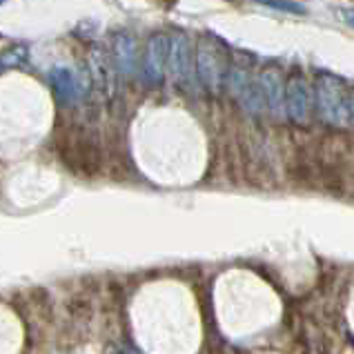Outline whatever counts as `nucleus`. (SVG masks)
Returning a JSON list of instances; mask_svg holds the SVG:
<instances>
[{
	"label": "nucleus",
	"instance_id": "8",
	"mask_svg": "<svg viewBox=\"0 0 354 354\" xmlns=\"http://www.w3.org/2000/svg\"><path fill=\"white\" fill-rule=\"evenodd\" d=\"M92 74H94V80L100 89V94H103L107 100H112L114 92H116V69H114L105 49H94L92 52Z\"/></svg>",
	"mask_w": 354,
	"mask_h": 354
},
{
	"label": "nucleus",
	"instance_id": "9",
	"mask_svg": "<svg viewBox=\"0 0 354 354\" xmlns=\"http://www.w3.org/2000/svg\"><path fill=\"white\" fill-rule=\"evenodd\" d=\"M114 67L125 76H131L136 69V40L127 32H120L114 38Z\"/></svg>",
	"mask_w": 354,
	"mask_h": 354
},
{
	"label": "nucleus",
	"instance_id": "10",
	"mask_svg": "<svg viewBox=\"0 0 354 354\" xmlns=\"http://www.w3.org/2000/svg\"><path fill=\"white\" fill-rule=\"evenodd\" d=\"M49 83H52L54 92L63 105H72L78 98V85H76V76L72 69L54 67L52 72H49Z\"/></svg>",
	"mask_w": 354,
	"mask_h": 354
},
{
	"label": "nucleus",
	"instance_id": "13",
	"mask_svg": "<svg viewBox=\"0 0 354 354\" xmlns=\"http://www.w3.org/2000/svg\"><path fill=\"white\" fill-rule=\"evenodd\" d=\"M254 3L279 9V12H286V14H306V7L301 3H295V0H254Z\"/></svg>",
	"mask_w": 354,
	"mask_h": 354
},
{
	"label": "nucleus",
	"instance_id": "4",
	"mask_svg": "<svg viewBox=\"0 0 354 354\" xmlns=\"http://www.w3.org/2000/svg\"><path fill=\"white\" fill-rule=\"evenodd\" d=\"M310 109H312V94L306 76L301 72H292L286 80V116L299 127H306L310 123Z\"/></svg>",
	"mask_w": 354,
	"mask_h": 354
},
{
	"label": "nucleus",
	"instance_id": "15",
	"mask_svg": "<svg viewBox=\"0 0 354 354\" xmlns=\"http://www.w3.org/2000/svg\"><path fill=\"white\" fill-rule=\"evenodd\" d=\"M348 123L354 125V89L348 92Z\"/></svg>",
	"mask_w": 354,
	"mask_h": 354
},
{
	"label": "nucleus",
	"instance_id": "14",
	"mask_svg": "<svg viewBox=\"0 0 354 354\" xmlns=\"http://www.w3.org/2000/svg\"><path fill=\"white\" fill-rule=\"evenodd\" d=\"M339 14H341V18L346 20V23L354 29V7H341V9H339Z\"/></svg>",
	"mask_w": 354,
	"mask_h": 354
},
{
	"label": "nucleus",
	"instance_id": "5",
	"mask_svg": "<svg viewBox=\"0 0 354 354\" xmlns=\"http://www.w3.org/2000/svg\"><path fill=\"white\" fill-rule=\"evenodd\" d=\"M259 87L263 94L266 109L272 114V118L286 120V78L277 67L263 69L259 76Z\"/></svg>",
	"mask_w": 354,
	"mask_h": 354
},
{
	"label": "nucleus",
	"instance_id": "2",
	"mask_svg": "<svg viewBox=\"0 0 354 354\" xmlns=\"http://www.w3.org/2000/svg\"><path fill=\"white\" fill-rule=\"evenodd\" d=\"M58 151L63 163L80 176H96L100 171V165H103L98 145L89 136L80 134V131L65 134L60 138Z\"/></svg>",
	"mask_w": 354,
	"mask_h": 354
},
{
	"label": "nucleus",
	"instance_id": "3",
	"mask_svg": "<svg viewBox=\"0 0 354 354\" xmlns=\"http://www.w3.org/2000/svg\"><path fill=\"white\" fill-rule=\"evenodd\" d=\"M196 76L209 94H218L225 83V56L207 38L201 40L196 52Z\"/></svg>",
	"mask_w": 354,
	"mask_h": 354
},
{
	"label": "nucleus",
	"instance_id": "6",
	"mask_svg": "<svg viewBox=\"0 0 354 354\" xmlns=\"http://www.w3.org/2000/svg\"><path fill=\"white\" fill-rule=\"evenodd\" d=\"M169 38L165 34H154L147 40L145 58H143V80L149 87H158L165 80Z\"/></svg>",
	"mask_w": 354,
	"mask_h": 354
},
{
	"label": "nucleus",
	"instance_id": "11",
	"mask_svg": "<svg viewBox=\"0 0 354 354\" xmlns=\"http://www.w3.org/2000/svg\"><path fill=\"white\" fill-rule=\"evenodd\" d=\"M236 100L243 105V109H245V112L252 114V116H259V114H263V109H266L261 87H259V83H254V80H250V83L241 89Z\"/></svg>",
	"mask_w": 354,
	"mask_h": 354
},
{
	"label": "nucleus",
	"instance_id": "7",
	"mask_svg": "<svg viewBox=\"0 0 354 354\" xmlns=\"http://www.w3.org/2000/svg\"><path fill=\"white\" fill-rule=\"evenodd\" d=\"M167 65H169L171 78L176 80V85L189 87V80H192V47H189V38L185 34H174L169 38Z\"/></svg>",
	"mask_w": 354,
	"mask_h": 354
},
{
	"label": "nucleus",
	"instance_id": "12",
	"mask_svg": "<svg viewBox=\"0 0 354 354\" xmlns=\"http://www.w3.org/2000/svg\"><path fill=\"white\" fill-rule=\"evenodd\" d=\"M29 49L25 45H12L9 49H5L3 56H0V67H18L27 60Z\"/></svg>",
	"mask_w": 354,
	"mask_h": 354
},
{
	"label": "nucleus",
	"instance_id": "1",
	"mask_svg": "<svg viewBox=\"0 0 354 354\" xmlns=\"http://www.w3.org/2000/svg\"><path fill=\"white\" fill-rule=\"evenodd\" d=\"M317 114L330 127L348 125V89L341 78L332 74H319L315 83Z\"/></svg>",
	"mask_w": 354,
	"mask_h": 354
}]
</instances>
